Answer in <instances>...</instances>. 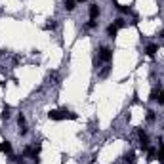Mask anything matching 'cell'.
I'll return each mask as SVG.
<instances>
[{"mask_svg": "<svg viewBox=\"0 0 164 164\" xmlns=\"http://www.w3.org/2000/svg\"><path fill=\"white\" fill-rule=\"evenodd\" d=\"M48 116H50V120H65V118L74 120L76 118V115L71 113V111H67V109H53V111L48 113Z\"/></svg>", "mask_w": 164, "mask_h": 164, "instance_id": "cell-1", "label": "cell"}, {"mask_svg": "<svg viewBox=\"0 0 164 164\" xmlns=\"http://www.w3.org/2000/svg\"><path fill=\"white\" fill-rule=\"evenodd\" d=\"M99 57H101L103 61H111V59H113V52L109 50V48H105V46H103V48L99 50Z\"/></svg>", "mask_w": 164, "mask_h": 164, "instance_id": "cell-2", "label": "cell"}, {"mask_svg": "<svg viewBox=\"0 0 164 164\" xmlns=\"http://www.w3.org/2000/svg\"><path fill=\"white\" fill-rule=\"evenodd\" d=\"M38 153H40V145H36V147H25V157L36 158V157H38Z\"/></svg>", "mask_w": 164, "mask_h": 164, "instance_id": "cell-3", "label": "cell"}, {"mask_svg": "<svg viewBox=\"0 0 164 164\" xmlns=\"http://www.w3.org/2000/svg\"><path fill=\"white\" fill-rule=\"evenodd\" d=\"M139 141H141V149H149V137L143 130H139Z\"/></svg>", "mask_w": 164, "mask_h": 164, "instance_id": "cell-4", "label": "cell"}, {"mask_svg": "<svg viewBox=\"0 0 164 164\" xmlns=\"http://www.w3.org/2000/svg\"><path fill=\"white\" fill-rule=\"evenodd\" d=\"M0 153L10 155V153H12V143H10V141H2V143H0Z\"/></svg>", "mask_w": 164, "mask_h": 164, "instance_id": "cell-5", "label": "cell"}, {"mask_svg": "<svg viewBox=\"0 0 164 164\" xmlns=\"http://www.w3.org/2000/svg\"><path fill=\"white\" fill-rule=\"evenodd\" d=\"M97 15H99V8H97L95 4H92V6H90V19H94V21H95V17H97Z\"/></svg>", "mask_w": 164, "mask_h": 164, "instance_id": "cell-6", "label": "cell"}, {"mask_svg": "<svg viewBox=\"0 0 164 164\" xmlns=\"http://www.w3.org/2000/svg\"><path fill=\"white\" fill-rule=\"evenodd\" d=\"M116 32H118V29H116L115 25H109V27H107V35L111 36V38H115V36H116Z\"/></svg>", "mask_w": 164, "mask_h": 164, "instance_id": "cell-7", "label": "cell"}, {"mask_svg": "<svg viewBox=\"0 0 164 164\" xmlns=\"http://www.w3.org/2000/svg\"><path fill=\"white\" fill-rule=\"evenodd\" d=\"M145 53H147L149 57H153V56L157 53V46H155V44H149V46H147V50H145Z\"/></svg>", "mask_w": 164, "mask_h": 164, "instance_id": "cell-8", "label": "cell"}, {"mask_svg": "<svg viewBox=\"0 0 164 164\" xmlns=\"http://www.w3.org/2000/svg\"><path fill=\"white\" fill-rule=\"evenodd\" d=\"M113 25H115L116 29H124V27H126V21H124L122 17H118V19H115V23H113Z\"/></svg>", "mask_w": 164, "mask_h": 164, "instance_id": "cell-9", "label": "cell"}, {"mask_svg": "<svg viewBox=\"0 0 164 164\" xmlns=\"http://www.w3.org/2000/svg\"><path fill=\"white\" fill-rule=\"evenodd\" d=\"M124 160H126V164H134L136 162V155H134V153H128Z\"/></svg>", "mask_w": 164, "mask_h": 164, "instance_id": "cell-10", "label": "cell"}, {"mask_svg": "<svg viewBox=\"0 0 164 164\" xmlns=\"http://www.w3.org/2000/svg\"><path fill=\"white\" fill-rule=\"evenodd\" d=\"M74 2H76V0H65V8H67V10H74Z\"/></svg>", "mask_w": 164, "mask_h": 164, "instance_id": "cell-11", "label": "cell"}, {"mask_svg": "<svg viewBox=\"0 0 164 164\" xmlns=\"http://www.w3.org/2000/svg\"><path fill=\"white\" fill-rule=\"evenodd\" d=\"M158 95H160V92H158L157 88H155V90L151 92V99H153V101H157V99H158Z\"/></svg>", "mask_w": 164, "mask_h": 164, "instance_id": "cell-12", "label": "cell"}, {"mask_svg": "<svg viewBox=\"0 0 164 164\" xmlns=\"http://www.w3.org/2000/svg\"><path fill=\"white\" fill-rule=\"evenodd\" d=\"M0 116H2L4 120H8L10 118V107H4V111H2V115H0Z\"/></svg>", "mask_w": 164, "mask_h": 164, "instance_id": "cell-13", "label": "cell"}, {"mask_svg": "<svg viewBox=\"0 0 164 164\" xmlns=\"http://www.w3.org/2000/svg\"><path fill=\"white\" fill-rule=\"evenodd\" d=\"M158 160H160V162H164V145H160V147H158Z\"/></svg>", "mask_w": 164, "mask_h": 164, "instance_id": "cell-14", "label": "cell"}, {"mask_svg": "<svg viewBox=\"0 0 164 164\" xmlns=\"http://www.w3.org/2000/svg\"><path fill=\"white\" fill-rule=\"evenodd\" d=\"M17 122H19V126H21V128H25V116H23V115H19Z\"/></svg>", "mask_w": 164, "mask_h": 164, "instance_id": "cell-15", "label": "cell"}, {"mask_svg": "<svg viewBox=\"0 0 164 164\" xmlns=\"http://www.w3.org/2000/svg\"><path fill=\"white\" fill-rule=\"evenodd\" d=\"M56 27H57V23H56V21H50V23L46 25V29H48V31H50V29H56Z\"/></svg>", "mask_w": 164, "mask_h": 164, "instance_id": "cell-16", "label": "cell"}, {"mask_svg": "<svg viewBox=\"0 0 164 164\" xmlns=\"http://www.w3.org/2000/svg\"><path fill=\"white\" fill-rule=\"evenodd\" d=\"M147 120H149V122H153V120H155V113H153V111L147 113Z\"/></svg>", "mask_w": 164, "mask_h": 164, "instance_id": "cell-17", "label": "cell"}, {"mask_svg": "<svg viewBox=\"0 0 164 164\" xmlns=\"http://www.w3.org/2000/svg\"><path fill=\"white\" fill-rule=\"evenodd\" d=\"M157 101H158L160 105H164V90L160 92V95H158V99H157Z\"/></svg>", "mask_w": 164, "mask_h": 164, "instance_id": "cell-18", "label": "cell"}, {"mask_svg": "<svg viewBox=\"0 0 164 164\" xmlns=\"http://www.w3.org/2000/svg\"><path fill=\"white\" fill-rule=\"evenodd\" d=\"M86 27H88V29H94V27H95V21H94V19L88 21V25H86Z\"/></svg>", "mask_w": 164, "mask_h": 164, "instance_id": "cell-19", "label": "cell"}, {"mask_svg": "<svg viewBox=\"0 0 164 164\" xmlns=\"http://www.w3.org/2000/svg\"><path fill=\"white\" fill-rule=\"evenodd\" d=\"M76 2H82V0H76Z\"/></svg>", "mask_w": 164, "mask_h": 164, "instance_id": "cell-20", "label": "cell"}]
</instances>
